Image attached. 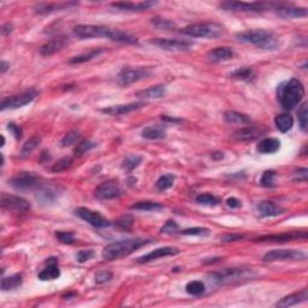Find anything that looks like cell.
<instances>
[{
  "label": "cell",
  "mask_w": 308,
  "mask_h": 308,
  "mask_svg": "<svg viewBox=\"0 0 308 308\" xmlns=\"http://www.w3.org/2000/svg\"><path fill=\"white\" fill-rule=\"evenodd\" d=\"M74 35L79 39H93V37H106L112 41L123 42V44H136L137 39L129 32L119 29L110 28L105 26H94V24H79L74 28Z\"/></svg>",
  "instance_id": "1"
},
{
  "label": "cell",
  "mask_w": 308,
  "mask_h": 308,
  "mask_svg": "<svg viewBox=\"0 0 308 308\" xmlns=\"http://www.w3.org/2000/svg\"><path fill=\"white\" fill-rule=\"evenodd\" d=\"M305 95V87L301 81L292 79L278 88V100L285 110H292L301 102Z\"/></svg>",
  "instance_id": "2"
},
{
  "label": "cell",
  "mask_w": 308,
  "mask_h": 308,
  "mask_svg": "<svg viewBox=\"0 0 308 308\" xmlns=\"http://www.w3.org/2000/svg\"><path fill=\"white\" fill-rule=\"evenodd\" d=\"M151 242V240L146 239H129V240H123V241L114 242V243L109 244L104 248L102 250V258L105 260H117L119 258H124L130 255L131 253H134L135 250H137L139 248L146 246Z\"/></svg>",
  "instance_id": "3"
},
{
  "label": "cell",
  "mask_w": 308,
  "mask_h": 308,
  "mask_svg": "<svg viewBox=\"0 0 308 308\" xmlns=\"http://www.w3.org/2000/svg\"><path fill=\"white\" fill-rule=\"evenodd\" d=\"M236 39L243 44H249L261 49H275L278 47V37L272 32L265 29H255L236 34Z\"/></svg>",
  "instance_id": "4"
},
{
  "label": "cell",
  "mask_w": 308,
  "mask_h": 308,
  "mask_svg": "<svg viewBox=\"0 0 308 308\" xmlns=\"http://www.w3.org/2000/svg\"><path fill=\"white\" fill-rule=\"evenodd\" d=\"M257 275L248 269H224L209 274V278L216 285H229L254 278Z\"/></svg>",
  "instance_id": "5"
},
{
  "label": "cell",
  "mask_w": 308,
  "mask_h": 308,
  "mask_svg": "<svg viewBox=\"0 0 308 308\" xmlns=\"http://www.w3.org/2000/svg\"><path fill=\"white\" fill-rule=\"evenodd\" d=\"M151 75L152 69L149 66H125L119 71L118 76H117V82L123 87L129 86L135 82L147 79Z\"/></svg>",
  "instance_id": "6"
},
{
  "label": "cell",
  "mask_w": 308,
  "mask_h": 308,
  "mask_svg": "<svg viewBox=\"0 0 308 308\" xmlns=\"http://www.w3.org/2000/svg\"><path fill=\"white\" fill-rule=\"evenodd\" d=\"M276 2H246V1H224L219 5L220 9L225 11H241V12H261L277 7Z\"/></svg>",
  "instance_id": "7"
},
{
  "label": "cell",
  "mask_w": 308,
  "mask_h": 308,
  "mask_svg": "<svg viewBox=\"0 0 308 308\" xmlns=\"http://www.w3.org/2000/svg\"><path fill=\"white\" fill-rule=\"evenodd\" d=\"M182 34L190 37H218L222 35L223 28L217 23H194L182 29Z\"/></svg>",
  "instance_id": "8"
},
{
  "label": "cell",
  "mask_w": 308,
  "mask_h": 308,
  "mask_svg": "<svg viewBox=\"0 0 308 308\" xmlns=\"http://www.w3.org/2000/svg\"><path fill=\"white\" fill-rule=\"evenodd\" d=\"M37 92L34 89H29V91L22 92L19 94L11 95V97H6L1 100L0 104V110L5 111V110H15L23 107L26 105L31 104L32 100L36 97Z\"/></svg>",
  "instance_id": "9"
},
{
  "label": "cell",
  "mask_w": 308,
  "mask_h": 308,
  "mask_svg": "<svg viewBox=\"0 0 308 308\" xmlns=\"http://www.w3.org/2000/svg\"><path fill=\"white\" fill-rule=\"evenodd\" d=\"M306 254L296 249H274L262 257V261H284V260H305Z\"/></svg>",
  "instance_id": "10"
},
{
  "label": "cell",
  "mask_w": 308,
  "mask_h": 308,
  "mask_svg": "<svg viewBox=\"0 0 308 308\" xmlns=\"http://www.w3.org/2000/svg\"><path fill=\"white\" fill-rule=\"evenodd\" d=\"M0 201H1L2 209L15 213H23L31 210V204L26 199L17 195L2 194Z\"/></svg>",
  "instance_id": "11"
},
{
  "label": "cell",
  "mask_w": 308,
  "mask_h": 308,
  "mask_svg": "<svg viewBox=\"0 0 308 308\" xmlns=\"http://www.w3.org/2000/svg\"><path fill=\"white\" fill-rule=\"evenodd\" d=\"M149 44L155 45L165 51L171 52H183L188 51L193 46L192 42L185 41V40L178 39H165V37H155V39L149 40Z\"/></svg>",
  "instance_id": "12"
},
{
  "label": "cell",
  "mask_w": 308,
  "mask_h": 308,
  "mask_svg": "<svg viewBox=\"0 0 308 308\" xmlns=\"http://www.w3.org/2000/svg\"><path fill=\"white\" fill-rule=\"evenodd\" d=\"M75 213H76V216L81 218V219H83L84 222H87L88 224H91L95 227H106L111 225V222L107 218L102 216L101 213L87 209V207H79V209H76Z\"/></svg>",
  "instance_id": "13"
},
{
  "label": "cell",
  "mask_w": 308,
  "mask_h": 308,
  "mask_svg": "<svg viewBox=\"0 0 308 308\" xmlns=\"http://www.w3.org/2000/svg\"><path fill=\"white\" fill-rule=\"evenodd\" d=\"M94 194L100 200H111L121 196L123 194V190L116 181H107L97 185Z\"/></svg>",
  "instance_id": "14"
},
{
  "label": "cell",
  "mask_w": 308,
  "mask_h": 308,
  "mask_svg": "<svg viewBox=\"0 0 308 308\" xmlns=\"http://www.w3.org/2000/svg\"><path fill=\"white\" fill-rule=\"evenodd\" d=\"M40 178L32 172H21L10 181V184L19 190H28L39 187Z\"/></svg>",
  "instance_id": "15"
},
{
  "label": "cell",
  "mask_w": 308,
  "mask_h": 308,
  "mask_svg": "<svg viewBox=\"0 0 308 308\" xmlns=\"http://www.w3.org/2000/svg\"><path fill=\"white\" fill-rule=\"evenodd\" d=\"M70 44V39L67 36H56L53 37L52 40L47 41L46 44L42 45L40 47L39 52L42 57H49V56H53L56 54L57 52H61L67 45Z\"/></svg>",
  "instance_id": "16"
},
{
  "label": "cell",
  "mask_w": 308,
  "mask_h": 308,
  "mask_svg": "<svg viewBox=\"0 0 308 308\" xmlns=\"http://www.w3.org/2000/svg\"><path fill=\"white\" fill-rule=\"evenodd\" d=\"M79 5V2L75 1H65V2H40L36 4L32 10L36 15H49L53 14L57 11H64V10L70 9Z\"/></svg>",
  "instance_id": "17"
},
{
  "label": "cell",
  "mask_w": 308,
  "mask_h": 308,
  "mask_svg": "<svg viewBox=\"0 0 308 308\" xmlns=\"http://www.w3.org/2000/svg\"><path fill=\"white\" fill-rule=\"evenodd\" d=\"M181 250L176 247H162V248H157V249L152 250L148 254H145L142 257L137 258L136 261L139 264H145V262H149L153 261V260L160 259V258H165V257H172V255H177L179 254Z\"/></svg>",
  "instance_id": "18"
},
{
  "label": "cell",
  "mask_w": 308,
  "mask_h": 308,
  "mask_svg": "<svg viewBox=\"0 0 308 308\" xmlns=\"http://www.w3.org/2000/svg\"><path fill=\"white\" fill-rule=\"evenodd\" d=\"M144 106H146V104L142 101L139 102H130V104H123V105H114V106L106 107V109L101 110L102 113L109 114V116H123V114L130 113L132 111H136V110L142 109Z\"/></svg>",
  "instance_id": "19"
},
{
  "label": "cell",
  "mask_w": 308,
  "mask_h": 308,
  "mask_svg": "<svg viewBox=\"0 0 308 308\" xmlns=\"http://www.w3.org/2000/svg\"><path fill=\"white\" fill-rule=\"evenodd\" d=\"M295 239H307L306 232H288V234L280 235H265L258 239H254V242H275V243H283L289 242Z\"/></svg>",
  "instance_id": "20"
},
{
  "label": "cell",
  "mask_w": 308,
  "mask_h": 308,
  "mask_svg": "<svg viewBox=\"0 0 308 308\" xmlns=\"http://www.w3.org/2000/svg\"><path fill=\"white\" fill-rule=\"evenodd\" d=\"M264 129L259 127H246L232 132L231 137L237 141H254L264 134Z\"/></svg>",
  "instance_id": "21"
},
{
  "label": "cell",
  "mask_w": 308,
  "mask_h": 308,
  "mask_svg": "<svg viewBox=\"0 0 308 308\" xmlns=\"http://www.w3.org/2000/svg\"><path fill=\"white\" fill-rule=\"evenodd\" d=\"M308 299V290L305 288V289L300 290V292H292V294L288 295V296H284L283 299H280L279 301L276 304V307L279 308H288L295 306V305L302 304V302H306Z\"/></svg>",
  "instance_id": "22"
},
{
  "label": "cell",
  "mask_w": 308,
  "mask_h": 308,
  "mask_svg": "<svg viewBox=\"0 0 308 308\" xmlns=\"http://www.w3.org/2000/svg\"><path fill=\"white\" fill-rule=\"evenodd\" d=\"M157 5L155 1H137V2H131V1H123V2H112L111 7L113 9L119 10V11H145V10H148L149 7Z\"/></svg>",
  "instance_id": "23"
},
{
  "label": "cell",
  "mask_w": 308,
  "mask_h": 308,
  "mask_svg": "<svg viewBox=\"0 0 308 308\" xmlns=\"http://www.w3.org/2000/svg\"><path fill=\"white\" fill-rule=\"evenodd\" d=\"M277 15L282 18L290 19V18H304L307 17L308 11L306 7H295L288 6V5H279L277 7Z\"/></svg>",
  "instance_id": "24"
},
{
  "label": "cell",
  "mask_w": 308,
  "mask_h": 308,
  "mask_svg": "<svg viewBox=\"0 0 308 308\" xmlns=\"http://www.w3.org/2000/svg\"><path fill=\"white\" fill-rule=\"evenodd\" d=\"M59 276H61V270L57 265V259L54 258L47 260V266L37 275L39 279L41 280H53L59 278Z\"/></svg>",
  "instance_id": "25"
},
{
  "label": "cell",
  "mask_w": 308,
  "mask_h": 308,
  "mask_svg": "<svg viewBox=\"0 0 308 308\" xmlns=\"http://www.w3.org/2000/svg\"><path fill=\"white\" fill-rule=\"evenodd\" d=\"M232 57H234V51L230 47H217L207 53V59L213 63L229 61Z\"/></svg>",
  "instance_id": "26"
},
{
  "label": "cell",
  "mask_w": 308,
  "mask_h": 308,
  "mask_svg": "<svg viewBox=\"0 0 308 308\" xmlns=\"http://www.w3.org/2000/svg\"><path fill=\"white\" fill-rule=\"evenodd\" d=\"M257 209L260 216L262 217H276L284 212V210L279 205L275 204L272 201H261L258 205Z\"/></svg>",
  "instance_id": "27"
},
{
  "label": "cell",
  "mask_w": 308,
  "mask_h": 308,
  "mask_svg": "<svg viewBox=\"0 0 308 308\" xmlns=\"http://www.w3.org/2000/svg\"><path fill=\"white\" fill-rule=\"evenodd\" d=\"M280 147V141L275 137H267L260 141V144L258 145L257 149L258 152H260L261 154H272L276 153Z\"/></svg>",
  "instance_id": "28"
},
{
  "label": "cell",
  "mask_w": 308,
  "mask_h": 308,
  "mask_svg": "<svg viewBox=\"0 0 308 308\" xmlns=\"http://www.w3.org/2000/svg\"><path fill=\"white\" fill-rule=\"evenodd\" d=\"M165 93H166V87L162 84H157V86L136 92V97H145V99H159L164 97Z\"/></svg>",
  "instance_id": "29"
},
{
  "label": "cell",
  "mask_w": 308,
  "mask_h": 308,
  "mask_svg": "<svg viewBox=\"0 0 308 308\" xmlns=\"http://www.w3.org/2000/svg\"><path fill=\"white\" fill-rule=\"evenodd\" d=\"M166 136V129L164 125H151L142 130V137L147 140H162Z\"/></svg>",
  "instance_id": "30"
},
{
  "label": "cell",
  "mask_w": 308,
  "mask_h": 308,
  "mask_svg": "<svg viewBox=\"0 0 308 308\" xmlns=\"http://www.w3.org/2000/svg\"><path fill=\"white\" fill-rule=\"evenodd\" d=\"M224 121L229 124H249L252 119L244 113H240L236 111H227L224 113Z\"/></svg>",
  "instance_id": "31"
},
{
  "label": "cell",
  "mask_w": 308,
  "mask_h": 308,
  "mask_svg": "<svg viewBox=\"0 0 308 308\" xmlns=\"http://www.w3.org/2000/svg\"><path fill=\"white\" fill-rule=\"evenodd\" d=\"M275 124H276L277 129L282 132H287L289 131L290 129L294 125V119L290 116L289 113H282L278 114L275 118Z\"/></svg>",
  "instance_id": "32"
},
{
  "label": "cell",
  "mask_w": 308,
  "mask_h": 308,
  "mask_svg": "<svg viewBox=\"0 0 308 308\" xmlns=\"http://www.w3.org/2000/svg\"><path fill=\"white\" fill-rule=\"evenodd\" d=\"M22 282H23V279H22V275L19 274L12 275L10 277H4L1 280V290L7 292V290L15 289V288L19 287Z\"/></svg>",
  "instance_id": "33"
},
{
  "label": "cell",
  "mask_w": 308,
  "mask_h": 308,
  "mask_svg": "<svg viewBox=\"0 0 308 308\" xmlns=\"http://www.w3.org/2000/svg\"><path fill=\"white\" fill-rule=\"evenodd\" d=\"M229 76L231 77V79L241 80V81H252L255 77V74L254 71H253V69H250V67L248 66H243L239 67L237 70L232 71Z\"/></svg>",
  "instance_id": "34"
},
{
  "label": "cell",
  "mask_w": 308,
  "mask_h": 308,
  "mask_svg": "<svg viewBox=\"0 0 308 308\" xmlns=\"http://www.w3.org/2000/svg\"><path fill=\"white\" fill-rule=\"evenodd\" d=\"M40 142H41V137L37 136V135H34V136L31 137V139L23 145V147H22L21 151H19V157H28V155L39 146Z\"/></svg>",
  "instance_id": "35"
},
{
  "label": "cell",
  "mask_w": 308,
  "mask_h": 308,
  "mask_svg": "<svg viewBox=\"0 0 308 308\" xmlns=\"http://www.w3.org/2000/svg\"><path fill=\"white\" fill-rule=\"evenodd\" d=\"M151 24L155 28L162 29V31H175L176 29V23L175 22L162 18V17H153L151 19Z\"/></svg>",
  "instance_id": "36"
},
{
  "label": "cell",
  "mask_w": 308,
  "mask_h": 308,
  "mask_svg": "<svg viewBox=\"0 0 308 308\" xmlns=\"http://www.w3.org/2000/svg\"><path fill=\"white\" fill-rule=\"evenodd\" d=\"M102 52V49H92L88 53H83V54H79V56H75L70 59L69 63L70 64H81V63H86L92 61V59L97 58L100 53Z\"/></svg>",
  "instance_id": "37"
},
{
  "label": "cell",
  "mask_w": 308,
  "mask_h": 308,
  "mask_svg": "<svg viewBox=\"0 0 308 308\" xmlns=\"http://www.w3.org/2000/svg\"><path fill=\"white\" fill-rule=\"evenodd\" d=\"M162 205L159 202L154 201H140L136 204L131 205L130 209L131 210H139V211H158V210L162 209Z\"/></svg>",
  "instance_id": "38"
},
{
  "label": "cell",
  "mask_w": 308,
  "mask_h": 308,
  "mask_svg": "<svg viewBox=\"0 0 308 308\" xmlns=\"http://www.w3.org/2000/svg\"><path fill=\"white\" fill-rule=\"evenodd\" d=\"M185 292L193 296H199L205 292V284L201 280H192L185 285Z\"/></svg>",
  "instance_id": "39"
},
{
  "label": "cell",
  "mask_w": 308,
  "mask_h": 308,
  "mask_svg": "<svg viewBox=\"0 0 308 308\" xmlns=\"http://www.w3.org/2000/svg\"><path fill=\"white\" fill-rule=\"evenodd\" d=\"M142 162V157L137 154H129L127 158L124 159L123 164H122V167L127 171H132L134 169H136Z\"/></svg>",
  "instance_id": "40"
},
{
  "label": "cell",
  "mask_w": 308,
  "mask_h": 308,
  "mask_svg": "<svg viewBox=\"0 0 308 308\" xmlns=\"http://www.w3.org/2000/svg\"><path fill=\"white\" fill-rule=\"evenodd\" d=\"M174 182H175L174 175H171V174L162 175V177H159V178H158L157 183H155V187H157L159 190H162V192H164V190L170 189V188L174 185Z\"/></svg>",
  "instance_id": "41"
},
{
  "label": "cell",
  "mask_w": 308,
  "mask_h": 308,
  "mask_svg": "<svg viewBox=\"0 0 308 308\" xmlns=\"http://www.w3.org/2000/svg\"><path fill=\"white\" fill-rule=\"evenodd\" d=\"M196 202H199L201 205H207V206H216V205L219 204L220 200L217 196H214V195L205 193V194L197 195Z\"/></svg>",
  "instance_id": "42"
},
{
  "label": "cell",
  "mask_w": 308,
  "mask_h": 308,
  "mask_svg": "<svg viewBox=\"0 0 308 308\" xmlns=\"http://www.w3.org/2000/svg\"><path fill=\"white\" fill-rule=\"evenodd\" d=\"M80 136H81V135H80L79 131H75V130L69 131L62 139L61 146L62 147H69V146H72V145L77 144V141L80 140Z\"/></svg>",
  "instance_id": "43"
},
{
  "label": "cell",
  "mask_w": 308,
  "mask_h": 308,
  "mask_svg": "<svg viewBox=\"0 0 308 308\" xmlns=\"http://www.w3.org/2000/svg\"><path fill=\"white\" fill-rule=\"evenodd\" d=\"M71 165H72V158L64 157L62 158V159H59L56 164H53V166H52V171L56 172V174L57 172L65 171V170H67L69 167H71Z\"/></svg>",
  "instance_id": "44"
},
{
  "label": "cell",
  "mask_w": 308,
  "mask_h": 308,
  "mask_svg": "<svg viewBox=\"0 0 308 308\" xmlns=\"http://www.w3.org/2000/svg\"><path fill=\"white\" fill-rule=\"evenodd\" d=\"M275 178H276V172L274 170H267L262 174L261 178H260V184L266 188L274 187Z\"/></svg>",
  "instance_id": "45"
},
{
  "label": "cell",
  "mask_w": 308,
  "mask_h": 308,
  "mask_svg": "<svg viewBox=\"0 0 308 308\" xmlns=\"http://www.w3.org/2000/svg\"><path fill=\"white\" fill-rule=\"evenodd\" d=\"M308 112H307V104L304 102L301 105L299 110V123L300 128H301L304 131H307V125H308Z\"/></svg>",
  "instance_id": "46"
},
{
  "label": "cell",
  "mask_w": 308,
  "mask_h": 308,
  "mask_svg": "<svg viewBox=\"0 0 308 308\" xmlns=\"http://www.w3.org/2000/svg\"><path fill=\"white\" fill-rule=\"evenodd\" d=\"M179 234L188 235V236H207L210 235V230L207 227H192L179 231Z\"/></svg>",
  "instance_id": "47"
},
{
  "label": "cell",
  "mask_w": 308,
  "mask_h": 308,
  "mask_svg": "<svg viewBox=\"0 0 308 308\" xmlns=\"http://www.w3.org/2000/svg\"><path fill=\"white\" fill-rule=\"evenodd\" d=\"M37 197H40V199L45 202L53 201L54 197H56V192L53 190V188L45 187L40 190L39 194H37Z\"/></svg>",
  "instance_id": "48"
},
{
  "label": "cell",
  "mask_w": 308,
  "mask_h": 308,
  "mask_svg": "<svg viewBox=\"0 0 308 308\" xmlns=\"http://www.w3.org/2000/svg\"><path fill=\"white\" fill-rule=\"evenodd\" d=\"M132 224H134V219H132V217L129 216V214H125V216L119 217L116 222L117 227L122 230L131 229Z\"/></svg>",
  "instance_id": "49"
},
{
  "label": "cell",
  "mask_w": 308,
  "mask_h": 308,
  "mask_svg": "<svg viewBox=\"0 0 308 308\" xmlns=\"http://www.w3.org/2000/svg\"><path fill=\"white\" fill-rule=\"evenodd\" d=\"M56 237L59 242L65 244H71L75 242V235L70 231H56Z\"/></svg>",
  "instance_id": "50"
},
{
  "label": "cell",
  "mask_w": 308,
  "mask_h": 308,
  "mask_svg": "<svg viewBox=\"0 0 308 308\" xmlns=\"http://www.w3.org/2000/svg\"><path fill=\"white\" fill-rule=\"evenodd\" d=\"M97 146V145L94 144V142L92 141H81L79 145L76 146V148H75V154L76 155H82L84 154L86 152L91 151L92 148H94V147Z\"/></svg>",
  "instance_id": "51"
},
{
  "label": "cell",
  "mask_w": 308,
  "mask_h": 308,
  "mask_svg": "<svg viewBox=\"0 0 308 308\" xmlns=\"http://www.w3.org/2000/svg\"><path fill=\"white\" fill-rule=\"evenodd\" d=\"M160 231L162 234H177V232H179V227L175 220H167L166 224L162 227Z\"/></svg>",
  "instance_id": "52"
},
{
  "label": "cell",
  "mask_w": 308,
  "mask_h": 308,
  "mask_svg": "<svg viewBox=\"0 0 308 308\" xmlns=\"http://www.w3.org/2000/svg\"><path fill=\"white\" fill-rule=\"evenodd\" d=\"M112 277H113L112 272L104 270V271H100L95 275V283L97 284H102V283L110 282L112 279Z\"/></svg>",
  "instance_id": "53"
},
{
  "label": "cell",
  "mask_w": 308,
  "mask_h": 308,
  "mask_svg": "<svg viewBox=\"0 0 308 308\" xmlns=\"http://www.w3.org/2000/svg\"><path fill=\"white\" fill-rule=\"evenodd\" d=\"M94 257V252L92 249H83V250H80L76 255V259L79 262H86L88 260H91L92 258Z\"/></svg>",
  "instance_id": "54"
},
{
  "label": "cell",
  "mask_w": 308,
  "mask_h": 308,
  "mask_svg": "<svg viewBox=\"0 0 308 308\" xmlns=\"http://www.w3.org/2000/svg\"><path fill=\"white\" fill-rule=\"evenodd\" d=\"M307 174H308V170L306 167H302V169H299L296 172H295V177L294 179L295 181H307Z\"/></svg>",
  "instance_id": "55"
},
{
  "label": "cell",
  "mask_w": 308,
  "mask_h": 308,
  "mask_svg": "<svg viewBox=\"0 0 308 308\" xmlns=\"http://www.w3.org/2000/svg\"><path fill=\"white\" fill-rule=\"evenodd\" d=\"M7 129H9L10 131L12 132V135H14V136L16 137L17 140L21 139L22 130H21V128L18 127V125L15 124V123H9V124H7Z\"/></svg>",
  "instance_id": "56"
},
{
  "label": "cell",
  "mask_w": 308,
  "mask_h": 308,
  "mask_svg": "<svg viewBox=\"0 0 308 308\" xmlns=\"http://www.w3.org/2000/svg\"><path fill=\"white\" fill-rule=\"evenodd\" d=\"M227 205L229 207H231V209H237V207L241 206V201L239 199H236V197H229L227 200Z\"/></svg>",
  "instance_id": "57"
},
{
  "label": "cell",
  "mask_w": 308,
  "mask_h": 308,
  "mask_svg": "<svg viewBox=\"0 0 308 308\" xmlns=\"http://www.w3.org/2000/svg\"><path fill=\"white\" fill-rule=\"evenodd\" d=\"M243 239L242 235H225L222 239V241L224 242H234V241H239V240Z\"/></svg>",
  "instance_id": "58"
},
{
  "label": "cell",
  "mask_w": 308,
  "mask_h": 308,
  "mask_svg": "<svg viewBox=\"0 0 308 308\" xmlns=\"http://www.w3.org/2000/svg\"><path fill=\"white\" fill-rule=\"evenodd\" d=\"M12 29H14V26H12L11 23H9V22H7V23H5L4 26H2L1 34L4 35V36H6V35H9L10 32H12Z\"/></svg>",
  "instance_id": "59"
},
{
  "label": "cell",
  "mask_w": 308,
  "mask_h": 308,
  "mask_svg": "<svg viewBox=\"0 0 308 308\" xmlns=\"http://www.w3.org/2000/svg\"><path fill=\"white\" fill-rule=\"evenodd\" d=\"M0 67H1V74H4V72H6V70L10 67V64L9 63H6L5 61H1V64H0Z\"/></svg>",
  "instance_id": "60"
},
{
  "label": "cell",
  "mask_w": 308,
  "mask_h": 308,
  "mask_svg": "<svg viewBox=\"0 0 308 308\" xmlns=\"http://www.w3.org/2000/svg\"><path fill=\"white\" fill-rule=\"evenodd\" d=\"M212 158H213V159H223V158H224V154L220 153V152H216V153L212 154Z\"/></svg>",
  "instance_id": "61"
}]
</instances>
